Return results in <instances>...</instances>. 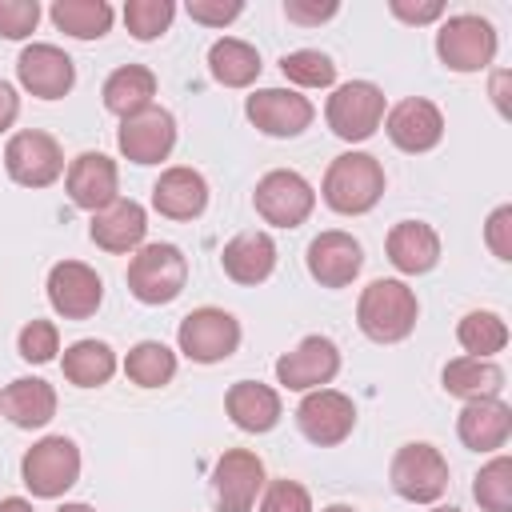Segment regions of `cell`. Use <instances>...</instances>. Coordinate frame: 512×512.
Segmentation results:
<instances>
[{"label": "cell", "instance_id": "1", "mask_svg": "<svg viewBox=\"0 0 512 512\" xmlns=\"http://www.w3.org/2000/svg\"><path fill=\"white\" fill-rule=\"evenodd\" d=\"M416 292L404 284V280H372L364 292H360V304H356V320H360V332L376 344H396L404 340L412 328H416Z\"/></svg>", "mask_w": 512, "mask_h": 512}, {"label": "cell", "instance_id": "2", "mask_svg": "<svg viewBox=\"0 0 512 512\" xmlns=\"http://www.w3.org/2000/svg\"><path fill=\"white\" fill-rule=\"evenodd\" d=\"M324 204L340 216H360L384 196V168L368 152H344L324 172Z\"/></svg>", "mask_w": 512, "mask_h": 512}, {"label": "cell", "instance_id": "3", "mask_svg": "<svg viewBox=\"0 0 512 512\" xmlns=\"http://www.w3.org/2000/svg\"><path fill=\"white\" fill-rule=\"evenodd\" d=\"M188 260L176 244H144L128 260V292L140 304H168L184 292Z\"/></svg>", "mask_w": 512, "mask_h": 512}, {"label": "cell", "instance_id": "4", "mask_svg": "<svg viewBox=\"0 0 512 512\" xmlns=\"http://www.w3.org/2000/svg\"><path fill=\"white\" fill-rule=\"evenodd\" d=\"M436 56L452 72H480L496 56V28L484 16H472V12L448 16L436 32Z\"/></svg>", "mask_w": 512, "mask_h": 512}, {"label": "cell", "instance_id": "5", "mask_svg": "<svg viewBox=\"0 0 512 512\" xmlns=\"http://www.w3.org/2000/svg\"><path fill=\"white\" fill-rule=\"evenodd\" d=\"M20 476L32 488V496H64L80 476V448L68 436H44L24 452Z\"/></svg>", "mask_w": 512, "mask_h": 512}, {"label": "cell", "instance_id": "6", "mask_svg": "<svg viewBox=\"0 0 512 512\" xmlns=\"http://www.w3.org/2000/svg\"><path fill=\"white\" fill-rule=\"evenodd\" d=\"M324 116L340 140H368L384 120V92L368 80H348L328 96Z\"/></svg>", "mask_w": 512, "mask_h": 512}, {"label": "cell", "instance_id": "7", "mask_svg": "<svg viewBox=\"0 0 512 512\" xmlns=\"http://www.w3.org/2000/svg\"><path fill=\"white\" fill-rule=\"evenodd\" d=\"M392 488L412 504H432L448 488V460L432 444H404L392 456Z\"/></svg>", "mask_w": 512, "mask_h": 512}, {"label": "cell", "instance_id": "8", "mask_svg": "<svg viewBox=\"0 0 512 512\" xmlns=\"http://www.w3.org/2000/svg\"><path fill=\"white\" fill-rule=\"evenodd\" d=\"M180 352L196 364H216V360H228L240 344V324L232 312L224 308H196L180 320Z\"/></svg>", "mask_w": 512, "mask_h": 512}, {"label": "cell", "instance_id": "9", "mask_svg": "<svg viewBox=\"0 0 512 512\" xmlns=\"http://www.w3.org/2000/svg\"><path fill=\"white\" fill-rule=\"evenodd\" d=\"M252 200H256V212H260L268 224H276V228H296V224H304V220L312 216V208H316L312 184H308L300 172H292V168H276V172L260 176Z\"/></svg>", "mask_w": 512, "mask_h": 512}, {"label": "cell", "instance_id": "10", "mask_svg": "<svg viewBox=\"0 0 512 512\" xmlns=\"http://www.w3.org/2000/svg\"><path fill=\"white\" fill-rule=\"evenodd\" d=\"M4 168H8V176H12L16 184H24V188H48V184L60 180V172H64V152H60V144H56L48 132L28 128V132H16V136L8 140V148H4Z\"/></svg>", "mask_w": 512, "mask_h": 512}, {"label": "cell", "instance_id": "11", "mask_svg": "<svg viewBox=\"0 0 512 512\" xmlns=\"http://www.w3.org/2000/svg\"><path fill=\"white\" fill-rule=\"evenodd\" d=\"M296 424L312 444L332 448L356 428V404L336 388H312L296 408Z\"/></svg>", "mask_w": 512, "mask_h": 512}, {"label": "cell", "instance_id": "12", "mask_svg": "<svg viewBox=\"0 0 512 512\" xmlns=\"http://www.w3.org/2000/svg\"><path fill=\"white\" fill-rule=\"evenodd\" d=\"M264 488V464L248 448H232L216 460L212 472V496L220 512H252L256 496Z\"/></svg>", "mask_w": 512, "mask_h": 512}, {"label": "cell", "instance_id": "13", "mask_svg": "<svg viewBox=\"0 0 512 512\" xmlns=\"http://www.w3.org/2000/svg\"><path fill=\"white\" fill-rule=\"evenodd\" d=\"M336 372H340V348L328 336H304L292 352L276 360V380L296 392H312L328 384Z\"/></svg>", "mask_w": 512, "mask_h": 512}, {"label": "cell", "instance_id": "14", "mask_svg": "<svg viewBox=\"0 0 512 512\" xmlns=\"http://www.w3.org/2000/svg\"><path fill=\"white\" fill-rule=\"evenodd\" d=\"M116 144L132 164H160L176 144V120H172V112L148 104L144 112L120 120Z\"/></svg>", "mask_w": 512, "mask_h": 512}, {"label": "cell", "instance_id": "15", "mask_svg": "<svg viewBox=\"0 0 512 512\" xmlns=\"http://www.w3.org/2000/svg\"><path fill=\"white\" fill-rule=\"evenodd\" d=\"M48 300L64 320H88L104 300V280L80 260H60L48 272Z\"/></svg>", "mask_w": 512, "mask_h": 512}, {"label": "cell", "instance_id": "16", "mask_svg": "<svg viewBox=\"0 0 512 512\" xmlns=\"http://www.w3.org/2000/svg\"><path fill=\"white\" fill-rule=\"evenodd\" d=\"M16 76L40 100H60L76 84V68L68 60V52H60L56 44H28L16 60Z\"/></svg>", "mask_w": 512, "mask_h": 512}, {"label": "cell", "instance_id": "17", "mask_svg": "<svg viewBox=\"0 0 512 512\" xmlns=\"http://www.w3.org/2000/svg\"><path fill=\"white\" fill-rule=\"evenodd\" d=\"M248 120L264 136H300L312 124V104L288 88H260L248 96Z\"/></svg>", "mask_w": 512, "mask_h": 512}, {"label": "cell", "instance_id": "18", "mask_svg": "<svg viewBox=\"0 0 512 512\" xmlns=\"http://www.w3.org/2000/svg\"><path fill=\"white\" fill-rule=\"evenodd\" d=\"M384 128H388V140H392L400 152H428V148H436L440 136H444V116H440V108H436L432 100L408 96V100H400V104L388 112Z\"/></svg>", "mask_w": 512, "mask_h": 512}, {"label": "cell", "instance_id": "19", "mask_svg": "<svg viewBox=\"0 0 512 512\" xmlns=\"http://www.w3.org/2000/svg\"><path fill=\"white\" fill-rule=\"evenodd\" d=\"M64 184H68V196H72L76 208L100 212V208H108V204L116 200V184H120L116 160H108L104 152H80V156L68 164Z\"/></svg>", "mask_w": 512, "mask_h": 512}, {"label": "cell", "instance_id": "20", "mask_svg": "<svg viewBox=\"0 0 512 512\" xmlns=\"http://www.w3.org/2000/svg\"><path fill=\"white\" fill-rule=\"evenodd\" d=\"M456 436L464 440V448L472 452H496L508 444L512 436V408L496 396L488 400H468L456 416Z\"/></svg>", "mask_w": 512, "mask_h": 512}, {"label": "cell", "instance_id": "21", "mask_svg": "<svg viewBox=\"0 0 512 512\" xmlns=\"http://www.w3.org/2000/svg\"><path fill=\"white\" fill-rule=\"evenodd\" d=\"M364 264V252L360 244L348 236V232H320L312 244H308V272L324 284V288H344L356 280Z\"/></svg>", "mask_w": 512, "mask_h": 512}, {"label": "cell", "instance_id": "22", "mask_svg": "<svg viewBox=\"0 0 512 512\" xmlns=\"http://www.w3.org/2000/svg\"><path fill=\"white\" fill-rule=\"evenodd\" d=\"M152 204L168 220H196L208 204V184L196 168L176 164V168L160 172V180L152 184Z\"/></svg>", "mask_w": 512, "mask_h": 512}, {"label": "cell", "instance_id": "23", "mask_svg": "<svg viewBox=\"0 0 512 512\" xmlns=\"http://www.w3.org/2000/svg\"><path fill=\"white\" fill-rule=\"evenodd\" d=\"M88 232H92L96 248H104V252H132L148 232V216H144V208L136 200H120L116 196L108 208L92 212V228Z\"/></svg>", "mask_w": 512, "mask_h": 512}, {"label": "cell", "instance_id": "24", "mask_svg": "<svg viewBox=\"0 0 512 512\" xmlns=\"http://www.w3.org/2000/svg\"><path fill=\"white\" fill-rule=\"evenodd\" d=\"M220 264H224V272H228L236 284H260V280H268L272 268H276V244H272L268 232H256V228H252V232H240V236H232V240L224 244Z\"/></svg>", "mask_w": 512, "mask_h": 512}, {"label": "cell", "instance_id": "25", "mask_svg": "<svg viewBox=\"0 0 512 512\" xmlns=\"http://www.w3.org/2000/svg\"><path fill=\"white\" fill-rule=\"evenodd\" d=\"M0 412L16 428H44L56 416V388L40 376H20L0 392Z\"/></svg>", "mask_w": 512, "mask_h": 512}, {"label": "cell", "instance_id": "26", "mask_svg": "<svg viewBox=\"0 0 512 512\" xmlns=\"http://www.w3.org/2000/svg\"><path fill=\"white\" fill-rule=\"evenodd\" d=\"M388 260L400 272H408V276L428 272L440 260V236H436V228L424 224V220H400L388 232Z\"/></svg>", "mask_w": 512, "mask_h": 512}, {"label": "cell", "instance_id": "27", "mask_svg": "<svg viewBox=\"0 0 512 512\" xmlns=\"http://www.w3.org/2000/svg\"><path fill=\"white\" fill-rule=\"evenodd\" d=\"M224 408H228L232 424L244 432H268L280 420V396H276V388H268L260 380H236L224 396Z\"/></svg>", "mask_w": 512, "mask_h": 512}, {"label": "cell", "instance_id": "28", "mask_svg": "<svg viewBox=\"0 0 512 512\" xmlns=\"http://www.w3.org/2000/svg\"><path fill=\"white\" fill-rule=\"evenodd\" d=\"M156 96V76L144 64H124L104 80V108L116 112L120 120L144 112Z\"/></svg>", "mask_w": 512, "mask_h": 512}, {"label": "cell", "instance_id": "29", "mask_svg": "<svg viewBox=\"0 0 512 512\" xmlns=\"http://www.w3.org/2000/svg\"><path fill=\"white\" fill-rule=\"evenodd\" d=\"M504 388V372L492 360H476V356H456L444 364V392L460 396V400H488Z\"/></svg>", "mask_w": 512, "mask_h": 512}, {"label": "cell", "instance_id": "30", "mask_svg": "<svg viewBox=\"0 0 512 512\" xmlns=\"http://www.w3.org/2000/svg\"><path fill=\"white\" fill-rule=\"evenodd\" d=\"M208 68L224 88H248L260 76V52L252 44H244V40L224 36V40H216L208 48Z\"/></svg>", "mask_w": 512, "mask_h": 512}, {"label": "cell", "instance_id": "31", "mask_svg": "<svg viewBox=\"0 0 512 512\" xmlns=\"http://www.w3.org/2000/svg\"><path fill=\"white\" fill-rule=\"evenodd\" d=\"M112 372H116V352L104 340H76L64 352V376L76 388H100L112 380Z\"/></svg>", "mask_w": 512, "mask_h": 512}, {"label": "cell", "instance_id": "32", "mask_svg": "<svg viewBox=\"0 0 512 512\" xmlns=\"http://www.w3.org/2000/svg\"><path fill=\"white\" fill-rule=\"evenodd\" d=\"M52 24L76 40H96L112 28V8L104 0H56Z\"/></svg>", "mask_w": 512, "mask_h": 512}, {"label": "cell", "instance_id": "33", "mask_svg": "<svg viewBox=\"0 0 512 512\" xmlns=\"http://www.w3.org/2000/svg\"><path fill=\"white\" fill-rule=\"evenodd\" d=\"M124 372H128V380L140 384V388H160V384H168V380L176 376V352H172L168 344H160V340H140V344L128 352Z\"/></svg>", "mask_w": 512, "mask_h": 512}, {"label": "cell", "instance_id": "34", "mask_svg": "<svg viewBox=\"0 0 512 512\" xmlns=\"http://www.w3.org/2000/svg\"><path fill=\"white\" fill-rule=\"evenodd\" d=\"M456 340H460V348L468 356L488 360V356H496L508 344V324L496 312H468L460 320V328H456Z\"/></svg>", "mask_w": 512, "mask_h": 512}, {"label": "cell", "instance_id": "35", "mask_svg": "<svg viewBox=\"0 0 512 512\" xmlns=\"http://www.w3.org/2000/svg\"><path fill=\"white\" fill-rule=\"evenodd\" d=\"M472 496L484 512H512V460L496 456L476 472Z\"/></svg>", "mask_w": 512, "mask_h": 512}, {"label": "cell", "instance_id": "36", "mask_svg": "<svg viewBox=\"0 0 512 512\" xmlns=\"http://www.w3.org/2000/svg\"><path fill=\"white\" fill-rule=\"evenodd\" d=\"M280 72H284L292 84H300V88H328V84L336 80V64H332L324 52H316V48L288 52V56L280 60Z\"/></svg>", "mask_w": 512, "mask_h": 512}, {"label": "cell", "instance_id": "37", "mask_svg": "<svg viewBox=\"0 0 512 512\" xmlns=\"http://www.w3.org/2000/svg\"><path fill=\"white\" fill-rule=\"evenodd\" d=\"M172 16H176L172 0H128L124 4V24L136 40H156L160 32H168Z\"/></svg>", "mask_w": 512, "mask_h": 512}, {"label": "cell", "instance_id": "38", "mask_svg": "<svg viewBox=\"0 0 512 512\" xmlns=\"http://www.w3.org/2000/svg\"><path fill=\"white\" fill-rule=\"evenodd\" d=\"M16 348L28 364H48L60 352V332H56L52 320H28L16 336Z\"/></svg>", "mask_w": 512, "mask_h": 512}, {"label": "cell", "instance_id": "39", "mask_svg": "<svg viewBox=\"0 0 512 512\" xmlns=\"http://www.w3.org/2000/svg\"><path fill=\"white\" fill-rule=\"evenodd\" d=\"M40 20V4L36 0H0V36L8 40H24Z\"/></svg>", "mask_w": 512, "mask_h": 512}, {"label": "cell", "instance_id": "40", "mask_svg": "<svg viewBox=\"0 0 512 512\" xmlns=\"http://www.w3.org/2000/svg\"><path fill=\"white\" fill-rule=\"evenodd\" d=\"M260 512H312V496L296 480H276V484H268Z\"/></svg>", "mask_w": 512, "mask_h": 512}, {"label": "cell", "instance_id": "41", "mask_svg": "<svg viewBox=\"0 0 512 512\" xmlns=\"http://www.w3.org/2000/svg\"><path fill=\"white\" fill-rule=\"evenodd\" d=\"M484 240H488V248H492L496 260H512V208H508V204H500V208L488 216Z\"/></svg>", "mask_w": 512, "mask_h": 512}, {"label": "cell", "instance_id": "42", "mask_svg": "<svg viewBox=\"0 0 512 512\" xmlns=\"http://www.w3.org/2000/svg\"><path fill=\"white\" fill-rule=\"evenodd\" d=\"M244 12L240 0H188V16L196 24H212V28H224L228 20H236Z\"/></svg>", "mask_w": 512, "mask_h": 512}, {"label": "cell", "instance_id": "43", "mask_svg": "<svg viewBox=\"0 0 512 512\" xmlns=\"http://www.w3.org/2000/svg\"><path fill=\"white\" fill-rule=\"evenodd\" d=\"M336 0H284V16L296 24H320L328 16H336Z\"/></svg>", "mask_w": 512, "mask_h": 512}, {"label": "cell", "instance_id": "44", "mask_svg": "<svg viewBox=\"0 0 512 512\" xmlns=\"http://www.w3.org/2000/svg\"><path fill=\"white\" fill-rule=\"evenodd\" d=\"M388 8H392V16H400L404 24H432V20L444 16V4H440V0H420V4H412V0H392Z\"/></svg>", "mask_w": 512, "mask_h": 512}, {"label": "cell", "instance_id": "45", "mask_svg": "<svg viewBox=\"0 0 512 512\" xmlns=\"http://www.w3.org/2000/svg\"><path fill=\"white\" fill-rule=\"evenodd\" d=\"M16 112H20V96H16V88H12L8 80H0V132L12 128Z\"/></svg>", "mask_w": 512, "mask_h": 512}, {"label": "cell", "instance_id": "46", "mask_svg": "<svg viewBox=\"0 0 512 512\" xmlns=\"http://www.w3.org/2000/svg\"><path fill=\"white\" fill-rule=\"evenodd\" d=\"M504 88H508V72H496V76H492V100H496L500 112H508V96H504Z\"/></svg>", "mask_w": 512, "mask_h": 512}, {"label": "cell", "instance_id": "47", "mask_svg": "<svg viewBox=\"0 0 512 512\" xmlns=\"http://www.w3.org/2000/svg\"><path fill=\"white\" fill-rule=\"evenodd\" d=\"M0 512H36V508H32L24 496H4V500H0Z\"/></svg>", "mask_w": 512, "mask_h": 512}, {"label": "cell", "instance_id": "48", "mask_svg": "<svg viewBox=\"0 0 512 512\" xmlns=\"http://www.w3.org/2000/svg\"><path fill=\"white\" fill-rule=\"evenodd\" d=\"M56 512H96V508H88V504H64V508H56Z\"/></svg>", "mask_w": 512, "mask_h": 512}, {"label": "cell", "instance_id": "49", "mask_svg": "<svg viewBox=\"0 0 512 512\" xmlns=\"http://www.w3.org/2000/svg\"><path fill=\"white\" fill-rule=\"evenodd\" d=\"M324 512H356V508H348V504H332V508H324Z\"/></svg>", "mask_w": 512, "mask_h": 512}, {"label": "cell", "instance_id": "50", "mask_svg": "<svg viewBox=\"0 0 512 512\" xmlns=\"http://www.w3.org/2000/svg\"><path fill=\"white\" fill-rule=\"evenodd\" d=\"M432 512H460V508H432Z\"/></svg>", "mask_w": 512, "mask_h": 512}]
</instances>
